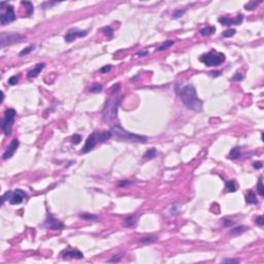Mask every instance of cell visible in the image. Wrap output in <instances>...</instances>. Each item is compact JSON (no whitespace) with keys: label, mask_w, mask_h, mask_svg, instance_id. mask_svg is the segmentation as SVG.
<instances>
[{"label":"cell","mask_w":264,"mask_h":264,"mask_svg":"<svg viewBox=\"0 0 264 264\" xmlns=\"http://www.w3.org/2000/svg\"><path fill=\"white\" fill-rule=\"evenodd\" d=\"M183 103L189 109L194 112L202 110V101L196 95V89L193 85H186L179 91Z\"/></svg>","instance_id":"obj_1"},{"label":"cell","mask_w":264,"mask_h":264,"mask_svg":"<svg viewBox=\"0 0 264 264\" xmlns=\"http://www.w3.org/2000/svg\"><path fill=\"white\" fill-rule=\"evenodd\" d=\"M110 133H112V137L114 138L116 140H120V141H128V142H137V144H146L148 138L146 136L137 135V134H133L131 132H128L122 128V127L112 126L110 129Z\"/></svg>","instance_id":"obj_2"},{"label":"cell","mask_w":264,"mask_h":264,"mask_svg":"<svg viewBox=\"0 0 264 264\" xmlns=\"http://www.w3.org/2000/svg\"><path fill=\"white\" fill-rule=\"evenodd\" d=\"M119 103H120V99L114 95L112 97H110L106 100L105 102V105L103 107L102 110V119L105 122H109V121H112L116 119L117 117V112H118V107H119Z\"/></svg>","instance_id":"obj_3"},{"label":"cell","mask_w":264,"mask_h":264,"mask_svg":"<svg viewBox=\"0 0 264 264\" xmlns=\"http://www.w3.org/2000/svg\"><path fill=\"white\" fill-rule=\"evenodd\" d=\"M200 60L206 66H219L225 61V55L220 52L211 51L200 56Z\"/></svg>","instance_id":"obj_4"},{"label":"cell","mask_w":264,"mask_h":264,"mask_svg":"<svg viewBox=\"0 0 264 264\" xmlns=\"http://www.w3.org/2000/svg\"><path fill=\"white\" fill-rule=\"evenodd\" d=\"M16 116L17 112L14 109H7L4 112L3 119L1 121V129L5 135H10V133H12V128Z\"/></svg>","instance_id":"obj_5"},{"label":"cell","mask_w":264,"mask_h":264,"mask_svg":"<svg viewBox=\"0 0 264 264\" xmlns=\"http://www.w3.org/2000/svg\"><path fill=\"white\" fill-rule=\"evenodd\" d=\"M26 39L25 35H21L18 33H1V37H0V44L1 47H4L6 45H10L14 44H18V42H23Z\"/></svg>","instance_id":"obj_6"},{"label":"cell","mask_w":264,"mask_h":264,"mask_svg":"<svg viewBox=\"0 0 264 264\" xmlns=\"http://www.w3.org/2000/svg\"><path fill=\"white\" fill-rule=\"evenodd\" d=\"M2 9H4V12H2L1 15H0V23H1V25H5V24L10 23L16 20V14H15L14 6L10 5V4H7L6 7L2 8Z\"/></svg>","instance_id":"obj_7"},{"label":"cell","mask_w":264,"mask_h":264,"mask_svg":"<svg viewBox=\"0 0 264 264\" xmlns=\"http://www.w3.org/2000/svg\"><path fill=\"white\" fill-rule=\"evenodd\" d=\"M88 35L87 30H79L77 28H71L68 31L66 32L64 39L66 42H72L74 39H77V37H84V36Z\"/></svg>","instance_id":"obj_8"},{"label":"cell","mask_w":264,"mask_h":264,"mask_svg":"<svg viewBox=\"0 0 264 264\" xmlns=\"http://www.w3.org/2000/svg\"><path fill=\"white\" fill-rule=\"evenodd\" d=\"M97 142H99L98 141V132L95 131V132H93L91 135L88 136L87 140H86V142H85V146H84L83 150H82V153L86 154V153L91 152V151L95 148Z\"/></svg>","instance_id":"obj_9"},{"label":"cell","mask_w":264,"mask_h":264,"mask_svg":"<svg viewBox=\"0 0 264 264\" xmlns=\"http://www.w3.org/2000/svg\"><path fill=\"white\" fill-rule=\"evenodd\" d=\"M44 227L49 229H52V230H61V229L64 228V224L61 222V221L55 219L53 216L49 215L47 218V220L44 221Z\"/></svg>","instance_id":"obj_10"},{"label":"cell","mask_w":264,"mask_h":264,"mask_svg":"<svg viewBox=\"0 0 264 264\" xmlns=\"http://www.w3.org/2000/svg\"><path fill=\"white\" fill-rule=\"evenodd\" d=\"M27 198V193L23 191L22 189H16L12 194V197L9 199V203L12 205H17L22 203Z\"/></svg>","instance_id":"obj_11"},{"label":"cell","mask_w":264,"mask_h":264,"mask_svg":"<svg viewBox=\"0 0 264 264\" xmlns=\"http://www.w3.org/2000/svg\"><path fill=\"white\" fill-rule=\"evenodd\" d=\"M19 144H20V142H19V140L17 139V138H15V139L12 140V142L9 144V146L6 148L5 152L3 153V159L4 160H7V159H10V158L14 156V154L16 153L17 149L19 148Z\"/></svg>","instance_id":"obj_12"},{"label":"cell","mask_w":264,"mask_h":264,"mask_svg":"<svg viewBox=\"0 0 264 264\" xmlns=\"http://www.w3.org/2000/svg\"><path fill=\"white\" fill-rule=\"evenodd\" d=\"M244 21V16L242 15H238L234 19L227 18V17H222L219 19V22L224 26H231V25H239Z\"/></svg>","instance_id":"obj_13"},{"label":"cell","mask_w":264,"mask_h":264,"mask_svg":"<svg viewBox=\"0 0 264 264\" xmlns=\"http://www.w3.org/2000/svg\"><path fill=\"white\" fill-rule=\"evenodd\" d=\"M62 257H63L64 259H68V258L83 259L84 254L81 251L77 250V249H67V250H65L62 253Z\"/></svg>","instance_id":"obj_14"},{"label":"cell","mask_w":264,"mask_h":264,"mask_svg":"<svg viewBox=\"0 0 264 264\" xmlns=\"http://www.w3.org/2000/svg\"><path fill=\"white\" fill-rule=\"evenodd\" d=\"M45 64L44 63H38L36 64L35 66L33 67V68L31 69V70L28 71L27 73V77L28 79H32V77H36L38 74H39L40 72H42V70L44 68Z\"/></svg>","instance_id":"obj_15"},{"label":"cell","mask_w":264,"mask_h":264,"mask_svg":"<svg viewBox=\"0 0 264 264\" xmlns=\"http://www.w3.org/2000/svg\"><path fill=\"white\" fill-rule=\"evenodd\" d=\"M246 203H249V204H257V203H258V199H257L256 193H255L253 190H250V191L248 192V194H246Z\"/></svg>","instance_id":"obj_16"},{"label":"cell","mask_w":264,"mask_h":264,"mask_svg":"<svg viewBox=\"0 0 264 264\" xmlns=\"http://www.w3.org/2000/svg\"><path fill=\"white\" fill-rule=\"evenodd\" d=\"M241 150L239 147H234L233 149H231L230 153H229V159L231 160H236L238 158H241Z\"/></svg>","instance_id":"obj_17"},{"label":"cell","mask_w":264,"mask_h":264,"mask_svg":"<svg viewBox=\"0 0 264 264\" xmlns=\"http://www.w3.org/2000/svg\"><path fill=\"white\" fill-rule=\"evenodd\" d=\"M215 31H216L215 27H213V26H206V27L200 29L199 33H200V35H202V36H209V35H211V34H213Z\"/></svg>","instance_id":"obj_18"},{"label":"cell","mask_w":264,"mask_h":264,"mask_svg":"<svg viewBox=\"0 0 264 264\" xmlns=\"http://www.w3.org/2000/svg\"><path fill=\"white\" fill-rule=\"evenodd\" d=\"M157 154H158V153H157V151H156V149L152 148V149H149V150L144 153L142 157H144V159L152 160V159H154V158L157 157Z\"/></svg>","instance_id":"obj_19"},{"label":"cell","mask_w":264,"mask_h":264,"mask_svg":"<svg viewBox=\"0 0 264 264\" xmlns=\"http://www.w3.org/2000/svg\"><path fill=\"white\" fill-rule=\"evenodd\" d=\"M112 137V133L110 131H103L101 133L98 132V141L99 142H105L107 139Z\"/></svg>","instance_id":"obj_20"},{"label":"cell","mask_w":264,"mask_h":264,"mask_svg":"<svg viewBox=\"0 0 264 264\" xmlns=\"http://www.w3.org/2000/svg\"><path fill=\"white\" fill-rule=\"evenodd\" d=\"M21 3H22V5L25 6L26 12H27L28 16H31V15L34 12V6H33V4H32L30 1H22Z\"/></svg>","instance_id":"obj_21"},{"label":"cell","mask_w":264,"mask_h":264,"mask_svg":"<svg viewBox=\"0 0 264 264\" xmlns=\"http://www.w3.org/2000/svg\"><path fill=\"white\" fill-rule=\"evenodd\" d=\"M225 186H226V190L228 192H235L236 191V184L235 181H226L225 182Z\"/></svg>","instance_id":"obj_22"},{"label":"cell","mask_w":264,"mask_h":264,"mask_svg":"<svg viewBox=\"0 0 264 264\" xmlns=\"http://www.w3.org/2000/svg\"><path fill=\"white\" fill-rule=\"evenodd\" d=\"M136 221H137V217L134 215L132 216H129V217H127L126 219H125L124 221V224L126 225V226L130 227V226H134L136 223Z\"/></svg>","instance_id":"obj_23"},{"label":"cell","mask_w":264,"mask_h":264,"mask_svg":"<svg viewBox=\"0 0 264 264\" xmlns=\"http://www.w3.org/2000/svg\"><path fill=\"white\" fill-rule=\"evenodd\" d=\"M79 217L82 218L83 220L86 221H96L98 219L96 215H93V214H88V213H83V214H79Z\"/></svg>","instance_id":"obj_24"},{"label":"cell","mask_w":264,"mask_h":264,"mask_svg":"<svg viewBox=\"0 0 264 264\" xmlns=\"http://www.w3.org/2000/svg\"><path fill=\"white\" fill-rule=\"evenodd\" d=\"M248 230V227L246 226H238V227H235L234 229H232L231 230V234L232 235H238V234H241V233H244V231Z\"/></svg>","instance_id":"obj_25"},{"label":"cell","mask_w":264,"mask_h":264,"mask_svg":"<svg viewBox=\"0 0 264 264\" xmlns=\"http://www.w3.org/2000/svg\"><path fill=\"white\" fill-rule=\"evenodd\" d=\"M262 3V1H250L246 4V10H253L259 5V4Z\"/></svg>","instance_id":"obj_26"},{"label":"cell","mask_w":264,"mask_h":264,"mask_svg":"<svg viewBox=\"0 0 264 264\" xmlns=\"http://www.w3.org/2000/svg\"><path fill=\"white\" fill-rule=\"evenodd\" d=\"M174 40H167V42H163V44H162L159 47H158V51H160V52L165 51V50L169 49V47H171V45H174Z\"/></svg>","instance_id":"obj_27"},{"label":"cell","mask_w":264,"mask_h":264,"mask_svg":"<svg viewBox=\"0 0 264 264\" xmlns=\"http://www.w3.org/2000/svg\"><path fill=\"white\" fill-rule=\"evenodd\" d=\"M157 241V237L155 236H146V237H141L139 239L140 244H153Z\"/></svg>","instance_id":"obj_28"},{"label":"cell","mask_w":264,"mask_h":264,"mask_svg":"<svg viewBox=\"0 0 264 264\" xmlns=\"http://www.w3.org/2000/svg\"><path fill=\"white\" fill-rule=\"evenodd\" d=\"M102 31H103V33L107 36V38H112V35H114V30L112 29L110 26H105V27H103Z\"/></svg>","instance_id":"obj_29"},{"label":"cell","mask_w":264,"mask_h":264,"mask_svg":"<svg viewBox=\"0 0 264 264\" xmlns=\"http://www.w3.org/2000/svg\"><path fill=\"white\" fill-rule=\"evenodd\" d=\"M262 181H263V179L262 177H259V179H258V184H257V191H258V193H259V195L260 196H263L264 195V188H263V183H262Z\"/></svg>","instance_id":"obj_30"},{"label":"cell","mask_w":264,"mask_h":264,"mask_svg":"<svg viewBox=\"0 0 264 264\" xmlns=\"http://www.w3.org/2000/svg\"><path fill=\"white\" fill-rule=\"evenodd\" d=\"M235 33H236V30L235 29H228L225 32H223L222 36L223 37H232V36H234Z\"/></svg>","instance_id":"obj_31"},{"label":"cell","mask_w":264,"mask_h":264,"mask_svg":"<svg viewBox=\"0 0 264 264\" xmlns=\"http://www.w3.org/2000/svg\"><path fill=\"white\" fill-rule=\"evenodd\" d=\"M122 257H123L122 254L114 255L112 258H110V259H109V260H107V262H109V263H114V262L118 263V262H121V260H122Z\"/></svg>","instance_id":"obj_32"},{"label":"cell","mask_w":264,"mask_h":264,"mask_svg":"<svg viewBox=\"0 0 264 264\" xmlns=\"http://www.w3.org/2000/svg\"><path fill=\"white\" fill-rule=\"evenodd\" d=\"M102 91V86L99 84H94L92 87L90 88V92L92 93H100Z\"/></svg>","instance_id":"obj_33"},{"label":"cell","mask_w":264,"mask_h":264,"mask_svg":"<svg viewBox=\"0 0 264 264\" xmlns=\"http://www.w3.org/2000/svg\"><path fill=\"white\" fill-rule=\"evenodd\" d=\"M35 49V47H34V45H29V47H25V49H23L22 51H21V53H20V56H24V55H28V54H30L31 53L32 51H33V50Z\"/></svg>","instance_id":"obj_34"},{"label":"cell","mask_w":264,"mask_h":264,"mask_svg":"<svg viewBox=\"0 0 264 264\" xmlns=\"http://www.w3.org/2000/svg\"><path fill=\"white\" fill-rule=\"evenodd\" d=\"M70 140L73 144H79V142L82 141V136L79 135V134H74V135L71 136Z\"/></svg>","instance_id":"obj_35"},{"label":"cell","mask_w":264,"mask_h":264,"mask_svg":"<svg viewBox=\"0 0 264 264\" xmlns=\"http://www.w3.org/2000/svg\"><path fill=\"white\" fill-rule=\"evenodd\" d=\"M18 82H19V75H14V77H10L9 79H8V84L12 86L18 84Z\"/></svg>","instance_id":"obj_36"},{"label":"cell","mask_w":264,"mask_h":264,"mask_svg":"<svg viewBox=\"0 0 264 264\" xmlns=\"http://www.w3.org/2000/svg\"><path fill=\"white\" fill-rule=\"evenodd\" d=\"M184 14H185V10H184V9H176V12H174V15H172V18H174V19H179V18H181Z\"/></svg>","instance_id":"obj_37"},{"label":"cell","mask_w":264,"mask_h":264,"mask_svg":"<svg viewBox=\"0 0 264 264\" xmlns=\"http://www.w3.org/2000/svg\"><path fill=\"white\" fill-rule=\"evenodd\" d=\"M231 79H232L233 82H241V81L244 79V75H242L241 73H239V72H236L234 75H233Z\"/></svg>","instance_id":"obj_38"},{"label":"cell","mask_w":264,"mask_h":264,"mask_svg":"<svg viewBox=\"0 0 264 264\" xmlns=\"http://www.w3.org/2000/svg\"><path fill=\"white\" fill-rule=\"evenodd\" d=\"M222 225L224 227H230V226H233V225H234V222H233L232 220L224 219V220H222Z\"/></svg>","instance_id":"obj_39"},{"label":"cell","mask_w":264,"mask_h":264,"mask_svg":"<svg viewBox=\"0 0 264 264\" xmlns=\"http://www.w3.org/2000/svg\"><path fill=\"white\" fill-rule=\"evenodd\" d=\"M12 191H7V192H5V193H4L3 195H2V197H1V199H2V203L5 202V200H7V199H10V197H12Z\"/></svg>","instance_id":"obj_40"},{"label":"cell","mask_w":264,"mask_h":264,"mask_svg":"<svg viewBox=\"0 0 264 264\" xmlns=\"http://www.w3.org/2000/svg\"><path fill=\"white\" fill-rule=\"evenodd\" d=\"M119 91H120V84H117V85L112 86V95L118 94Z\"/></svg>","instance_id":"obj_41"},{"label":"cell","mask_w":264,"mask_h":264,"mask_svg":"<svg viewBox=\"0 0 264 264\" xmlns=\"http://www.w3.org/2000/svg\"><path fill=\"white\" fill-rule=\"evenodd\" d=\"M255 222H256V224L258 225V226L262 227L263 225H264V218H263V216H259V217L257 218Z\"/></svg>","instance_id":"obj_42"},{"label":"cell","mask_w":264,"mask_h":264,"mask_svg":"<svg viewBox=\"0 0 264 264\" xmlns=\"http://www.w3.org/2000/svg\"><path fill=\"white\" fill-rule=\"evenodd\" d=\"M110 69H112V66L110 65H105V66H103L102 68H100V72L101 73H107V72H109L110 71Z\"/></svg>","instance_id":"obj_43"},{"label":"cell","mask_w":264,"mask_h":264,"mask_svg":"<svg viewBox=\"0 0 264 264\" xmlns=\"http://www.w3.org/2000/svg\"><path fill=\"white\" fill-rule=\"evenodd\" d=\"M253 167H254L255 169H261V168L263 167V163L261 161H257L253 164Z\"/></svg>","instance_id":"obj_44"},{"label":"cell","mask_w":264,"mask_h":264,"mask_svg":"<svg viewBox=\"0 0 264 264\" xmlns=\"http://www.w3.org/2000/svg\"><path fill=\"white\" fill-rule=\"evenodd\" d=\"M131 182H129V181H121L120 183L118 184V186L119 187H127V186H129V185H131Z\"/></svg>","instance_id":"obj_45"},{"label":"cell","mask_w":264,"mask_h":264,"mask_svg":"<svg viewBox=\"0 0 264 264\" xmlns=\"http://www.w3.org/2000/svg\"><path fill=\"white\" fill-rule=\"evenodd\" d=\"M223 262L224 263H239L241 260H239V259H225V260H223Z\"/></svg>","instance_id":"obj_46"},{"label":"cell","mask_w":264,"mask_h":264,"mask_svg":"<svg viewBox=\"0 0 264 264\" xmlns=\"http://www.w3.org/2000/svg\"><path fill=\"white\" fill-rule=\"evenodd\" d=\"M56 4H58V2H44V3L42 4V7H45V6H49V7H52L53 5H56Z\"/></svg>","instance_id":"obj_47"},{"label":"cell","mask_w":264,"mask_h":264,"mask_svg":"<svg viewBox=\"0 0 264 264\" xmlns=\"http://www.w3.org/2000/svg\"><path fill=\"white\" fill-rule=\"evenodd\" d=\"M136 55L139 56V57H144V56L149 55V52L148 51H139V52H137V54H136Z\"/></svg>","instance_id":"obj_48"},{"label":"cell","mask_w":264,"mask_h":264,"mask_svg":"<svg viewBox=\"0 0 264 264\" xmlns=\"http://www.w3.org/2000/svg\"><path fill=\"white\" fill-rule=\"evenodd\" d=\"M209 74L211 75V77H219V75L221 74L220 71H211L209 72Z\"/></svg>","instance_id":"obj_49"}]
</instances>
